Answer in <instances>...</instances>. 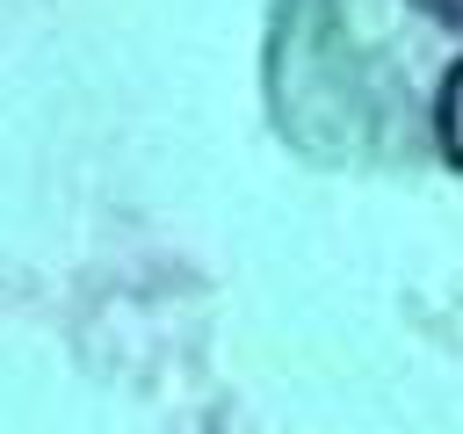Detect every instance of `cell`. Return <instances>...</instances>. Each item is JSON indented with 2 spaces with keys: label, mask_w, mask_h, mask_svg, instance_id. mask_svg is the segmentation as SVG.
<instances>
[{
  "label": "cell",
  "mask_w": 463,
  "mask_h": 434,
  "mask_svg": "<svg viewBox=\"0 0 463 434\" xmlns=\"http://www.w3.org/2000/svg\"><path fill=\"white\" fill-rule=\"evenodd\" d=\"M463 72V0H282L275 123L326 159H427V116Z\"/></svg>",
  "instance_id": "1"
}]
</instances>
